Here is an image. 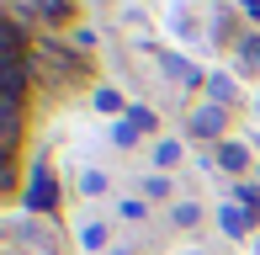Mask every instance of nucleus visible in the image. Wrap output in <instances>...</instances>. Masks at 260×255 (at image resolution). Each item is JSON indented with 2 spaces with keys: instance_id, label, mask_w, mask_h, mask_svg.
Wrapping results in <instances>:
<instances>
[{
  "instance_id": "nucleus-1",
  "label": "nucleus",
  "mask_w": 260,
  "mask_h": 255,
  "mask_svg": "<svg viewBox=\"0 0 260 255\" xmlns=\"http://www.w3.org/2000/svg\"><path fill=\"white\" fill-rule=\"evenodd\" d=\"M53 202H58V181H53L48 165H38V170H32V181H27V207H32V213H48Z\"/></svg>"
},
{
  "instance_id": "nucleus-2",
  "label": "nucleus",
  "mask_w": 260,
  "mask_h": 255,
  "mask_svg": "<svg viewBox=\"0 0 260 255\" xmlns=\"http://www.w3.org/2000/svg\"><path fill=\"white\" fill-rule=\"evenodd\" d=\"M218 165L239 176V170H250V149H244V144H218Z\"/></svg>"
},
{
  "instance_id": "nucleus-3",
  "label": "nucleus",
  "mask_w": 260,
  "mask_h": 255,
  "mask_svg": "<svg viewBox=\"0 0 260 255\" xmlns=\"http://www.w3.org/2000/svg\"><path fill=\"white\" fill-rule=\"evenodd\" d=\"M80 250H85V255L106 250V224H80Z\"/></svg>"
},
{
  "instance_id": "nucleus-4",
  "label": "nucleus",
  "mask_w": 260,
  "mask_h": 255,
  "mask_svg": "<svg viewBox=\"0 0 260 255\" xmlns=\"http://www.w3.org/2000/svg\"><path fill=\"white\" fill-rule=\"evenodd\" d=\"M218 128H223V107H202V112H197V117H191V133H218Z\"/></svg>"
},
{
  "instance_id": "nucleus-5",
  "label": "nucleus",
  "mask_w": 260,
  "mask_h": 255,
  "mask_svg": "<svg viewBox=\"0 0 260 255\" xmlns=\"http://www.w3.org/2000/svg\"><path fill=\"white\" fill-rule=\"evenodd\" d=\"M218 224H223V229H229V234H234V239H239V234H244V229H250V213H244V207H218Z\"/></svg>"
},
{
  "instance_id": "nucleus-6",
  "label": "nucleus",
  "mask_w": 260,
  "mask_h": 255,
  "mask_svg": "<svg viewBox=\"0 0 260 255\" xmlns=\"http://www.w3.org/2000/svg\"><path fill=\"white\" fill-rule=\"evenodd\" d=\"M207 96H218V101H234V96H239V85H234L229 75H212V80H207Z\"/></svg>"
},
{
  "instance_id": "nucleus-7",
  "label": "nucleus",
  "mask_w": 260,
  "mask_h": 255,
  "mask_svg": "<svg viewBox=\"0 0 260 255\" xmlns=\"http://www.w3.org/2000/svg\"><path fill=\"white\" fill-rule=\"evenodd\" d=\"M80 192H85V197H101L106 192V170H80Z\"/></svg>"
},
{
  "instance_id": "nucleus-8",
  "label": "nucleus",
  "mask_w": 260,
  "mask_h": 255,
  "mask_svg": "<svg viewBox=\"0 0 260 255\" xmlns=\"http://www.w3.org/2000/svg\"><path fill=\"white\" fill-rule=\"evenodd\" d=\"M175 224H181V229H191V224H202V207H197V202H175Z\"/></svg>"
},
{
  "instance_id": "nucleus-9",
  "label": "nucleus",
  "mask_w": 260,
  "mask_h": 255,
  "mask_svg": "<svg viewBox=\"0 0 260 255\" xmlns=\"http://www.w3.org/2000/svg\"><path fill=\"white\" fill-rule=\"evenodd\" d=\"M154 160H159L165 170H175V165H181V144H159V149H154Z\"/></svg>"
},
{
  "instance_id": "nucleus-10",
  "label": "nucleus",
  "mask_w": 260,
  "mask_h": 255,
  "mask_svg": "<svg viewBox=\"0 0 260 255\" xmlns=\"http://www.w3.org/2000/svg\"><path fill=\"white\" fill-rule=\"evenodd\" d=\"M175 186H170V181H165V176H149L144 181V197H170Z\"/></svg>"
},
{
  "instance_id": "nucleus-11",
  "label": "nucleus",
  "mask_w": 260,
  "mask_h": 255,
  "mask_svg": "<svg viewBox=\"0 0 260 255\" xmlns=\"http://www.w3.org/2000/svg\"><path fill=\"white\" fill-rule=\"evenodd\" d=\"M239 59H244V69H260V38L244 43V48H239Z\"/></svg>"
},
{
  "instance_id": "nucleus-12",
  "label": "nucleus",
  "mask_w": 260,
  "mask_h": 255,
  "mask_svg": "<svg viewBox=\"0 0 260 255\" xmlns=\"http://www.w3.org/2000/svg\"><path fill=\"white\" fill-rule=\"evenodd\" d=\"M96 107L101 112H122V96H117V90H96Z\"/></svg>"
},
{
  "instance_id": "nucleus-13",
  "label": "nucleus",
  "mask_w": 260,
  "mask_h": 255,
  "mask_svg": "<svg viewBox=\"0 0 260 255\" xmlns=\"http://www.w3.org/2000/svg\"><path fill=\"white\" fill-rule=\"evenodd\" d=\"M112 138H117V144H122V149H133V144H138V128H133V122H122V128H117V133H112Z\"/></svg>"
},
{
  "instance_id": "nucleus-14",
  "label": "nucleus",
  "mask_w": 260,
  "mask_h": 255,
  "mask_svg": "<svg viewBox=\"0 0 260 255\" xmlns=\"http://www.w3.org/2000/svg\"><path fill=\"white\" fill-rule=\"evenodd\" d=\"M133 128H138V133H149V128H154V117H149L144 107H133Z\"/></svg>"
},
{
  "instance_id": "nucleus-15",
  "label": "nucleus",
  "mask_w": 260,
  "mask_h": 255,
  "mask_svg": "<svg viewBox=\"0 0 260 255\" xmlns=\"http://www.w3.org/2000/svg\"><path fill=\"white\" fill-rule=\"evenodd\" d=\"M244 11H250V16H255V21H260V0H244Z\"/></svg>"
}]
</instances>
